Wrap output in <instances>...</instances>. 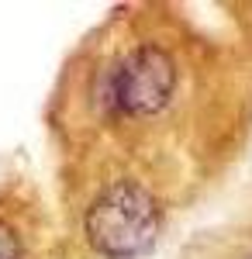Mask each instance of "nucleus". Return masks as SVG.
<instances>
[{"label":"nucleus","mask_w":252,"mask_h":259,"mask_svg":"<svg viewBox=\"0 0 252 259\" xmlns=\"http://www.w3.org/2000/svg\"><path fill=\"white\" fill-rule=\"evenodd\" d=\"M245 41L214 38L176 7L111 11L59 73V190L124 180L176 214L228 177L252 139Z\"/></svg>","instance_id":"1"},{"label":"nucleus","mask_w":252,"mask_h":259,"mask_svg":"<svg viewBox=\"0 0 252 259\" xmlns=\"http://www.w3.org/2000/svg\"><path fill=\"white\" fill-rule=\"evenodd\" d=\"M62 228L35 187L0 183V259H59Z\"/></svg>","instance_id":"2"},{"label":"nucleus","mask_w":252,"mask_h":259,"mask_svg":"<svg viewBox=\"0 0 252 259\" xmlns=\"http://www.w3.org/2000/svg\"><path fill=\"white\" fill-rule=\"evenodd\" d=\"M176 259H252V194L214 228L194 235Z\"/></svg>","instance_id":"3"}]
</instances>
